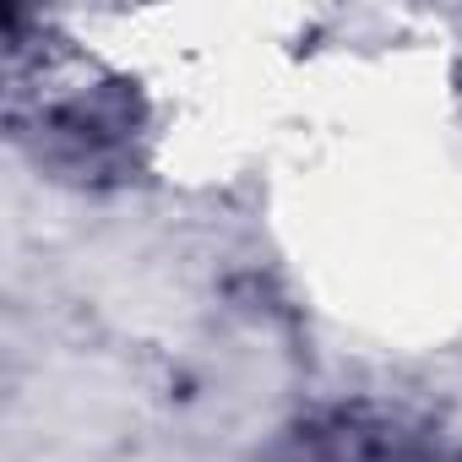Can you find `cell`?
Returning <instances> with one entry per match:
<instances>
[{
	"instance_id": "1",
	"label": "cell",
	"mask_w": 462,
	"mask_h": 462,
	"mask_svg": "<svg viewBox=\"0 0 462 462\" xmlns=\"http://www.w3.org/2000/svg\"><path fill=\"white\" fill-rule=\"evenodd\" d=\"M23 147L71 185H120L142 163V98L120 77H71L55 93H12Z\"/></svg>"
},
{
	"instance_id": "2",
	"label": "cell",
	"mask_w": 462,
	"mask_h": 462,
	"mask_svg": "<svg viewBox=\"0 0 462 462\" xmlns=\"http://www.w3.org/2000/svg\"><path fill=\"white\" fill-rule=\"evenodd\" d=\"M294 462H435V440L397 408L354 402L305 424L294 435Z\"/></svg>"
}]
</instances>
